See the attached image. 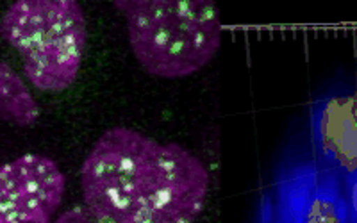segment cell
Here are the masks:
<instances>
[{"mask_svg":"<svg viewBox=\"0 0 357 223\" xmlns=\"http://www.w3.org/2000/svg\"><path fill=\"white\" fill-rule=\"evenodd\" d=\"M66 177L54 159L25 154L0 164V223H52Z\"/></svg>","mask_w":357,"mask_h":223,"instance_id":"4","label":"cell"},{"mask_svg":"<svg viewBox=\"0 0 357 223\" xmlns=\"http://www.w3.org/2000/svg\"><path fill=\"white\" fill-rule=\"evenodd\" d=\"M52 223H102L95 215L88 211L86 206H75L63 215L57 216Z\"/></svg>","mask_w":357,"mask_h":223,"instance_id":"7","label":"cell"},{"mask_svg":"<svg viewBox=\"0 0 357 223\" xmlns=\"http://www.w3.org/2000/svg\"><path fill=\"white\" fill-rule=\"evenodd\" d=\"M325 141L349 167H357V102H333L325 113Z\"/></svg>","mask_w":357,"mask_h":223,"instance_id":"6","label":"cell"},{"mask_svg":"<svg viewBox=\"0 0 357 223\" xmlns=\"http://www.w3.org/2000/svg\"><path fill=\"white\" fill-rule=\"evenodd\" d=\"M0 36L22 57L29 84L43 93H61L77 81L88 40L79 2L18 0L0 18Z\"/></svg>","mask_w":357,"mask_h":223,"instance_id":"3","label":"cell"},{"mask_svg":"<svg viewBox=\"0 0 357 223\" xmlns=\"http://www.w3.org/2000/svg\"><path fill=\"white\" fill-rule=\"evenodd\" d=\"M354 206H356V211H357V186L354 190Z\"/></svg>","mask_w":357,"mask_h":223,"instance_id":"8","label":"cell"},{"mask_svg":"<svg viewBox=\"0 0 357 223\" xmlns=\"http://www.w3.org/2000/svg\"><path fill=\"white\" fill-rule=\"evenodd\" d=\"M38 118L40 106L20 73L0 61V122L31 127Z\"/></svg>","mask_w":357,"mask_h":223,"instance_id":"5","label":"cell"},{"mask_svg":"<svg viewBox=\"0 0 357 223\" xmlns=\"http://www.w3.org/2000/svg\"><path fill=\"white\" fill-rule=\"evenodd\" d=\"M209 186L193 152L129 127L107 129L81 167L84 206L102 223H193Z\"/></svg>","mask_w":357,"mask_h":223,"instance_id":"1","label":"cell"},{"mask_svg":"<svg viewBox=\"0 0 357 223\" xmlns=\"http://www.w3.org/2000/svg\"><path fill=\"white\" fill-rule=\"evenodd\" d=\"M136 61L152 77L186 79L222 47V22L209 0H116Z\"/></svg>","mask_w":357,"mask_h":223,"instance_id":"2","label":"cell"}]
</instances>
